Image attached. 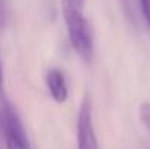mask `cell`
I'll return each instance as SVG.
<instances>
[{
	"label": "cell",
	"mask_w": 150,
	"mask_h": 149,
	"mask_svg": "<svg viewBox=\"0 0 150 149\" xmlns=\"http://www.w3.org/2000/svg\"><path fill=\"white\" fill-rule=\"evenodd\" d=\"M61 9L71 47L82 60L89 63L93 57V35L88 19L83 16V6L76 0H61Z\"/></svg>",
	"instance_id": "1"
},
{
	"label": "cell",
	"mask_w": 150,
	"mask_h": 149,
	"mask_svg": "<svg viewBox=\"0 0 150 149\" xmlns=\"http://www.w3.org/2000/svg\"><path fill=\"white\" fill-rule=\"evenodd\" d=\"M0 130L6 149H29L23 124L4 94L0 95Z\"/></svg>",
	"instance_id": "2"
},
{
	"label": "cell",
	"mask_w": 150,
	"mask_h": 149,
	"mask_svg": "<svg viewBox=\"0 0 150 149\" xmlns=\"http://www.w3.org/2000/svg\"><path fill=\"white\" fill-rule=\"evenodd\" d=\"M77 149H99L92 121V101L86 94L77 113Z\"/></svg>",
	"instance_id": "3"
},
{
	"label": "cell",
	"mask_w": 150,
	"mask_h": 149,
	"mask_svg": "<svg viewBox=\"0 0 150 149\" xmlns=\"http://www.w3.org/2000/svg\"><path fill=\"white\" fill-rule=\"evenodd\" d=\"M45 82H47V88H48L51 98L57 104H64L69 98V89H67L64 73L58 69H50L47 73Z\"/></svg>",
	"instance_id": "4"
},
{
	"label": "cell",
	"mask_w": 150,
	"mask_h": 149,
	"mask_svg": "<svg viewBox=\"0 0 150 149\" xmlns=\"http://www.w3.org/2000/svg\"><path fill=\"white\" fill-rule=\"evenodd\" d=\"M139 114L140 120L146 126V129L150 132V102H142L139 107Z\"/></svg>",
	"instance_id": "5"
},
{
	"label": "cell",
	"mask_w": 150,
	"mask_h": 149,
	"mask_svg": "<svg viewBox=\"0 0 150 149\" xmlns=\"http://www.w3.org/2000/svg\"><path fill=\"white\" fill-rule=\"evenodd\" d=\"M139 4H140L143 18H144L147 26L150 28V0H139Z\"/></svg>",
	"instance_id": "6"
},
{
	"label": "cell",
	"mask_w": 150,
	"mask_h": 149,
	"mask_svg": "<svg viewBox=\"0 0 150 149\" xmlns=\"http://www.w3.org/2000/svg\"><path fill=\"white\" fill-rule=\"evenodd\" d=\"M3 22H4V4L3 0H0V31L3 28Z\"/></svg>",
	"instance_id": "7"
},
{
	"label": "cell",
	"mask_w": 150,
	"mask_h": 149,
	"mask_svg": "<svg viewBox=\"0 0 150 149\" xmlns=\"http://www.w3.org/2000/svg\"><path fill=\"white\" fill-rule=\"evenodd\" d=\"M4 76H3V66H1V60H0V95H3V83H4Z\"/></svg>",
	"instance_id": "8"
},
{
	"label": "cell",
	"mask_w": 150,
	"mask_h": 149,
	"mask_svg": "<svg viewBox=\"0 0 150 149\" xmlns=\"http://www.w3.org/2000/svg\"><path fill=\"white\" fill-rule=\"evenodd\" d=\"M76 1H77V3H79V4H82V6H83V4H85V0H76Z\"/></svg>",
	"instance_id": "9"
}]
</instances>
